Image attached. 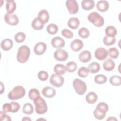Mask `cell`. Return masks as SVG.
<instances>
[{
  "label": "cell",
  "mask_w": 121,
  "mask_h": 121,
  "mask_svg": "<svg viewBox=\"0 0 121 121\" xmlns=\"http://www.w3.org/2000/svg\"><path fill=\"white\" fill-rule=\"evenodd\" d=\"M30 54L29 48L26 45H22L18 48L17 54V60L20 63H25L28 60Z\"/></svg>",
  "instance_id": "6da1fadb"
},
{
  "label": "cell",
  "mask_w": 121,
  "mask_h": 121,
  "mask_svg": "<svg viewBox=\"0 0 121 121\" xmlns=\"http://www.w3.org/2000/svg\"><path fill=\"white\" fill-rule=\"evenodd\" d=\"M25 93V89L22 86H17L9 93L8 97L10 100H17L23 97Z\"/></svg>",
  "instance_id": "7a4b0ae2"
},
{
  "label": "cell",
  "mask_w": 121,
  "mask_h": 121,
  "mask_svg": "<svg viewBox=\"0 0 121 121\" xmlns=\"http://www.w3.org/2000/svg\"><path fill=\"white\" fill-rule=\"evenodd\" d=\"M35 105V111L38 114H43L47 111V105L44 99L40 96L33 100Z\"/></svg>",
  "instance_id": "3957f363"
},
{
  "label": "cell",
  "mask_w": 121,
  "mask_h": 121,
  "mask_svg": "<svg viewBox=\"0 0 121 121\" xmlns=\"http://www.w3.org/2000/svg\"><path fill=\"white\" fill-rule=\"evenodd\" d=\"M88 21L92 23L95 26L98 27L102 26L104 24V17L96 12H92L90 13L88 17Z\"/></svg>",
  "instance_id": "277c9868"
},
{
  "label": "cell",
  "mask_w": 121,
  "mask_h": 121,
  "mask_svg": "<svg viewBox=\"0 0 121 121\" xmlns=\"http://www.w3.org/2000/svg\"><path fill=\"white\" fill-rule=\"evenodd\" d=\"M73 86L76 92L80 95H84L87 90V86L86 83L79 78L74 80Z\"/></svg>",
  "instance_id": "5b68a950"
},
{
  "label": "cell",
  "mask_w": 121,
  "mask_h": 121,
  "mask_svg": "<svg viewBox=\"0 0 121 121\" xmlns=\"http://www.w3.org/2000/svg\"><path fill=\"white\" fill-rule=\"evenodd\" d=\"M64 82L63 77L56 74H52L50 78V83L53 86L56 87L61 86Z\"/></svg>",
  "instance_id": "8992f818"
},
{
  "label": "cell",
  "mask_w": 121,
  "mask_h": 121,
  "mask_svg": "<svg viewBox=\"0 0 121 121\" xmlns=\"http://www.w3.org/2000/svg\"><path fill=\"white\" fill-rule=\"evenodd\" d=\"M66 6L69 14H75L78 13L79 7L76 0H68L66 2Z\"/></svg>",
  "instance_id": "52a82bcc"
},
{
  "label": "cell",
  "mask_w": 121,
  "mask_h": 121,
  "mask_svg": "<svg viewBox=\"0 0 121 121\" xmlns=\"http://www.w3.org/2000/svg\"><path fill=\"white\" fill-rule=\"evenodd\" d=\"M53 55L55 60L60 61L66 60L69 56L67 52L61 49H59L56 50L54 52Z\"/></svg>",
  "instance_id": "ba28073f"
},
{
  "label": "cell",
  "mask_w": 121,
  "mask_h": 121,
  "mask_svg": "<svg viewBox=\"0 0 121 121\" xmlns=\"http://www.w3.org/2000/svg\"><path fill=\"white\" fill-rule=\"evenodd\" d=\"M4 20L6 23L11 26H16L19 22L17 16L15 14L6 13L4 16Z\"/></svg>",
  "instance_id": "9c48e42d"
},
{
  "label": "cell",
  "mask_w": 121,
  "mask_h": 121,
  "mask_svg": "<svg viewBox=\"0 0 121 121\" xmlns=\"http://www.w3.org/2000/svg\"><path fill=\"white\" fill-rule=\"evenodd\" d=\"M95 56L97 60H102L107 57L108 52L104 48L99 47L95 51Z\"/></svg>",
  "instance_id": "30bf717a"
},
{
  "label": "cell",
  "mask_w": 121,
  "mask_h": 121,
  "mask_svg": "<svg viewBox=\"0 0 121 121\" xmlns=\"http://www.w3.org/2000/svg\"><path fill=\"white\" fill-rule=\"evenodd\" d=\"M51 44L52 46L55 48L60 49L65 46V41L60 36H55L52 38L51 40Z\"/></svg>",
  "instance_id": "8fae6325"
},
{
  "label": "cell",
  "mask_w": 121,
  "mask_h": 121,
  "mask_svg": "<svg viewBox=\"0 0 121 121\" xmlns=\"http://www.w3.org/2000/svg\"><path fill=\"white\" fill-rule=\"evenodd\" d=\"M47 49L46 44L43 42H39L37 43L34 48V52L35 54L40 55L43 54Z\"/></svg>",
  "instance_id": "7c38bea8"
},
{
  "label": "cell",
  "mask_w": 121,
  "mask_h": 121,
  "mask_svg": "<svg viewBox=\"0 0 121 121\" xmlns=\"http://www.w3.org/2000/svg\"><path fill=\"white\" fill-rule=\"evenodd\" d=\"M42 94L45 97L50 98L55 95L56 90L53 87L47 86L42 89Z\"/></svg>",
  "instance_id": "4fadbf2b"
},
{
  "label": "cell",
  "mask_w": 121,
  "mask_h": 121,
  "mask_svg": "<svg viewBox=\"0 0 121 121\" xmlns=\"http://www.w3.org/2000/svg\"><path fill=\"white\" fill-rule=\"evenodd\" d=\"M79 60L83 63L88 62L92 58V55L90 52L87 50H84L81 52L78 56Z\"/></svg>",
  "instance_id": "5bb4252c"
},
{
  "label": "cell",
  "mask_w": 121,
  "mask_h": 121,
  "mask_svg": "<svg viewBox=\"0 0 121 121\" xmlns=\"http://www.w3.org/2000/svg\"><path fill=\"white\" fill-rule=\"evenodd\" d=\"M83 42L79 39H75L70 43V48L74 52H78L83 47Z\"/></svg>",
  "instance_id": "9a60e30c"
},
{
  "label": "cell",
  "mask_w": 121,
  "mask_h": 121,
  "mask_svg": "<svg viewBox=\"0 0 121 121\" xmlns=\"http://www.w3.org/2000/svg\"><path fill=\"white\" fill-rule=\"evenodd\" d=\"M37 17L42 23L44 24L48 21L50 17L49 13L46 10L42 9L39 12Z\"/></svg>",
  "instance_id": "2e32d148"
},
{
  "label": "cell",
  "mask_w": 121,
  "mask_h": 121,
  "mask_svg": "<svg viewBox=\"0 0 121 121\" xmlns=\"http://www.w3.org/2000/svg\"><path fill=\"white\" fill-rule=\"evenodd\" d=\"M115 64L114 61L111 59H107L104 61L103 66L104 69L107 71H110L112 70L114 67Z\"/></svg>",
  "instance_id": "e0dca14e"
},
{
  "label": "cell",
  "mask_w": 121,
  "mask_h": 121,
  "mask_svg": "<svg viewBox=\"0 0 121 121\" xmlns=\"http://www.w3.org/2000/svg\"><path fill=\"white\" fill-rule=\"evenodd\" d=\"M13 41L9 38L5 39L0 43V47L4 51H8L10 50L13 47Z\"/></svg>",
  "instance_id": "ac0fdd59"
},
{
  "label": "cell",
  "mask_w": 121,
  "mask_h": 121,
  "mask_svg": "<svg viewBox=\"0 0 121 121\" xmlns=\"http://www.w3.org/2000/svg\"><path fill=\"white\" fill-rule=\"evenodd\" d=\"M109 7V3L106 0H99L97 2L96 8L101 12H104L106 11Z\"/></svg>",
  "instance_id": "d6986e66"
},
{
  "label": "cell",
  "mask_w": 121,
  "mask_h": 121,
  "mask_svg": "<svg viewBox=\"0 0 121 121\" xmlns=\"http://www.w3.org/2000/svg\"><path fill=\"white\" fill-rule=\"evenodd\" d=\"M80 21L77 17H70L68 21L67 25L68 26L72 29H77L79 26Z\"/></svg>",
  "instance_id": "ffe728a7"
},
{
  "label": "cell",
  "mask_w": 121,
  "mask_h": 121,
  "mask_svg": "<svg viewBox=\"0 0 121 121\" xmlns=\"http://www.w3.org/2000/svg\"><path fill=\"white\" fill-rule=\"evenodd\" d=\"M6 9L7 13L12 14L16 9V3L14 0H6Z\"/></svg>",
  "instance_id": "44dd1931"
},
{
  "label": "cell",
  "mask_w": 121,
  "mask_h": 121,
  "mask_svg": "<svg viewBox=\"0 0 121 121\" xmlns=\"http://www.w3.org/2000/svg\"><path fill=\"white\" fill-rule=\"evenodd\" d=\"M83 9L85 10H89L95 7V2L93 0H84L81 3Z\"/></svg>",
  "instance_id": "7402d4cb"
},
{
  "label": "cell",
  "mask_w": 121,
  "mask_h": 121,
  "mask_svg": "<svg viewBox=\"0 0 121 121\" xmlns=\"http://www.w3.org/2000/svg\"><path fill=\"white\" fill-rule=\"evenodd\" d=\"M98 99L96 94L94 92H89L86 96V100L87 103L93 104L95 103Z\"/></svg>",
  "instance_id": "603a6c76"
},
{
  "label": "cell",
  "mask_w": 121,
  "mask_h": 121,
  "mask_svg": "<svg viewBox=\"0 0 121 121\" xmlns=\"http://www.w3.org/2000/svg\"><path fill=\"white\" fill-rule=\"evenodd\" d=\"M87 68L89 72L91 73H96L100 70V65L97 62H92L89 64Z\"/></svg>",
  "instance_id": "cb8c5ba5"
},
{
  "label": "cell",
  "mask_w": 121,
  "mask_h": 121,
  "mask_svg": "<svg viewBox=\"0 0 121 121\" xmlns=\"http://www.w3.org/2000/svg\"><path fill=\"white\" fill-rule=\"evenodd\" d=\"M66 67L62 64H57L54 67V71L57 75L61 76L66 72Z\"/></svg>",
  "instance_id": "d4e9b609"
},
{
  "label": "cell",
  "mask_w": 121,
  "mask_h": 121,
  "mask_svg": "<svg viewBox=\"0 0 121 121\" xmlns=\"http://www.w3.org/2000/svg\"><path fill=\"white\" fill-rule=\"evenodd\" d=\"M44 25L42 23L37 17L35 18L32 22V28L36 30H40L42 29L44 27Z\"/></svg>",
  "instance_id": "484cf974"
},
{
  "label": "cell",
  "mask_w": 121,
  "mask_h": 121,
  "mask_svg": "<svg viewBox=\"0 0 121 121\" xmlns=\"http://www.w3.org/2000/svg\"><path fill=\"white\" fill-rule=\"evenodd\" d=\"M106 112L100 109L96 108L94 111L93 114L94 117L97 120H102L104 118Z\"/></svg>",
  "instance_id": "4316f807"
},
{
  "label": "cell",
  "mask_w": 121,
  "mask_h": 121,
  "mask_svg": "<svg viewBox=\"0 0 121 121\" xmlns=\"http://www.w3.org/2000/svg\"><path fill=\"white\" fill-rule=\"evenodd\" d=\"M22 111L25 114H32L34 111V108L32 104L29 103H26L23 106Z\"/></svg>",
  "instance_id": "83f0119b"
},
{
  "label": "cell",
  "mask_w": 121,
  "mask_h": 121,
  "mask_svg": "<svg viewBox=\"0 0 121 121\" xmlns=\"http://www.w3.org/2000/svg\"><path fill=\"white\" fill-rule=\"evenodd\" d=\"M106 36L110 37H115L117 34V30L113 26H108L105 29Z\"/></svg>",
  "instance_id": "f1b7e54d"
},
{
  "label": "cell",
  "mask_w": 121,
  "mask_h": 121,
  "mask_svg": "<svg viewBox=\"0 0 121 121\" xmlns=\"http://www.w3.org/2000/svg\"><path fill=\"white\" fill-rule=\"evenodd\" d=\"M110 83L113 86H119L121 84V78L117 75L112 76L109 79Z\"/></svg>",
  "instance_id": "f546056e"
},
{
  "label": "cell",
  "mask_w": 121,
  "mask_h": 121,
  "mask_svg": "<svg viewBox=\"0 0 121 121\" xmlns=\"http://www.w3.org/2000/svg\"><path fill=\"white\" fill-rule=\"evenodd\" d=\"M95 82L97 84H103L107 82V77L102 74H98L95 76L94 78Z\"/></svg>",
  "instance_id": "4dcf8cb0"
},
{
  "label": "cell",
  "mask_w": 121,
  "mask_h": 121,
  "mask_svg": "<svg viewBox=\"0 0 121 121\" xmlns=\"http://www.w3.org/2000/svg\"><path fill=\"white\" fill-rule=\"evenodd\" d=\"M66 69L69 73H72L74 72L77 69V65L74 61H69L66 64Z\"/></svg>",
  "instance_id": "1f68e13d"
},
{
  "label": "cell",
  "mask_w": 121,
  "mask_h": 121,
  "mask_svg": "<svg viewBox=\"0 0 121 121\" xmlns=\"http://www.w3.org/2000/svg\"><path fill=\"white\" fill-rule=\"evenodd\" d=\"M46 30L49 34L54 35L58 31V27L55 24H50L47 26Z\"/></svg>",
  "instance_id": "d6a6232c"
},
{
  "label": "cell",
  "mask_w": 121,
  "mask_h": 121,
  "mask_svg": "<svg viewBox=\"0 0 121 121\" xmlns=\"http://www.w3.org/2000/svg\"><path fill=\"white\" fill-rule=\"evenodd\" d=\"M108 55L112 59H116L119 55L118 50L115 47H112L108 49Z\"/></svg>",
  "instance_id": "836d02e7"
},
{
  "label": "cell",
  "mask_w": 121,
  "mask_h": 121,
  "mask_svg": "<svg viewBox=\"0 0 121 121\" xmlns=\"http://www.w3.org/2000/svg\"><path fill=\"white\" fill-rule=\"evenodd\" d=\"M40 96V92L36 88H32L29 91L28 96L30 99L33 101L37 97Z\"/></svg>",
  "instance_id": "e575fe53"
},
{
  "label": "cell",
  "mask_w": 121,
  "mask_h": 121,
  "mask_svg": "<svg viewBox=\"0 0 121 121\" xmlns=\"http://www.w3.org/2000/svg\"><path fill=\"white\" fill-rule=\"evenodd\" d=\"M78 35L82 38L86 39L89 37L90 33L88 29L86 27H81L78 32Z\"/></svg>",
  "instance_id": "d590c367"
},
{
  "label": "cell",
  "mask_w": 121,
  "mask_h": 121,
  "mask_svg": "<svg viewBox=\"0 0 121 121\" xmlns=\"http://www.w3.org/2000/svg\"><path fill=\"white\" fill-rule=\"evenodd\" d=\"M26 34L22 32H19L15 34L14 39L15 41L17 43L23 42L26 39Z\"/></svg>",
  "instance_id": "8d00e7d4"
},
{
  "label": "cell",
  "mask_w": 121,
  "mask_h": 121,
  "mask_svg": "<svg viewBox=\"0 0 121 121\" xmlns=\"http://www.w3.org/2000/svg\"><path fill=\"white\" fill-rule=\"evenodd\" d=\"M103 43L106 46H111L115 43L116 39L115 37L105 36L103 38Z\"/></svg>",
  "instance_id": "74e56055"
},
{
  "label": "cell",
  "mask_w": 121,
  "mask_h": 121,
  "mask_svg": "<svg viewBox=\"0 0 121 121\" xmlns=\"http://www.w3.org/2000/svg\"><path fill=\"white\" fill-rule=\"evenodd\" d=\"M89 72L88 68L85 67H81L78 69V74L80 77L84 78L88 75Z\"/></svg>",
  "instance_id": "f35d334b"
},
{
  "label": "cell",
  "mask_w": 121,
  "mask_h": 121,
  "mask_svg": "<svg viewBox=\"0 0 121 121\" xmlns=\"http://www.w3.org/2000/svg\"><path fill=\"white\" fill-rule=\"evenodd\" d=\"M38 78L41 81H46L48 78V74L46 71H40L38 73Z\"/></svg>",
  "instance_id": "ab89813d"
},
{
  "label": "cell",
  "mask_w": 121,
  "mask_h": 121,
  "mask_svg": "<svg viewBox=\"0 0 121 121\" xmlns=\"http://www.w3.org/2000/svg\"><path fill=\"white\" fill-rule=\"evenodd\" d=\"M61 34L64 37L69 39L72 38L74 35L73 33L71 31L67 29H63L61 31Z\"/></svg>",
  "instance_id": "60d3db41"
},
{
  "label": "cell",
  "mask_w": 121,
  "mask_h": 121,
  "mask_svg": "<svg viewBox=\"0 0 121 121\" xmlns=\"http://www.w3.org/2000/svg\"><path fill=\"white\" fill-rule=\"evenodd\" d=\"M11 105V112H17L20 109V104L16 102H11L10 103Z\"/></svg>",
  "instance_id": "b9f144b4"
},
{
  "label": "cell",
  "mask_w": 121,
  "mask_h": 121,
  "mask_svg": "<svg viewBox=\"0 0 121 121\" xmlns=\"http://www.w3.org/2000/svg\"><path fill=\"white\" fill-rule=\"evenodd\" d=\"M96 108L100 109L103 111H104L105 112H107L108 111L109 107L107 104L104 102H101L99 103L96 106Z\"/></svg>",
  "instance_id": "7bdbcfd3"
},
{
  "label": "cell",
  "mask_w": 121,
  "mask_h": 121,
  "mask_svg": "<svg viewBox=\"0 0 121 121\" xmlns=\"http://www.w3.org/2000/svg\"><path fill=\"white\" fill-rule=\"evenodd\" d=\"M3 111L5 112H11V105L10 103H5L2 106Z\"/></svg>",
  "instance_id": "ee69618b"
},
{
  "label": "cell",
  "mask_w": 121,
  "mask_h": 121,
  "mask_svg": "<svg viewBox=\"0 0 121 121\" xmlns=\"http://www.w3.org/2000/svg\"><path fill=\"white\" fill-rule=\"evenodd\" d=\"M0 117L1 121H11V119L10 116L6 114L3 111H1L0 112Z\"/></svg>",
  "instance_id": "f6af8a7d"
},
{
  "label": "cell",
  "mask_w": 121,
  "mask_h": 121,
  "mask_svg": "<svg viewBox=\"0 0 121 121\" xmlns=\"http://www.w3.org/2000/svg\"><path fill=\"white\" fill-rule=\"evenodd\" d=\"M0 85H1V87H0V94H2L4 92V85H3V83L2 82H0Z\"/></svg>",
  "instance_id": "bcb514c9"
},
{
  "label": "cell",
  "mask_w": 121,
  "mask_h": 121,
  "mask_svg": "<svg viewBox=\"0 0 121 121\" xmlns=\"http://www.w3.org/2000/svg\"><path fill=\"white\" fill-rule=\"evenodd\" d=\"M117 120L114 117H109L107 119V121H117Z\"/></svg>",
  "instance_id": "7dc6e473"
},
{
  "label": "cell",
  "mask_w": 121,
  "mask_h": 121,
  "mask_svg": "<svg viewBox=\"0 0 121 121\" xmlns=\"http://www.w3.org/2000/svg\"><path fill=\"white\" fill-rule=\"evenodd\" d=\"M22 120V121H31L32 120L30 118H29L28 117H24Z\"/></svg>",
  "instance_id": "c3c4849f"
}]
</instances>
